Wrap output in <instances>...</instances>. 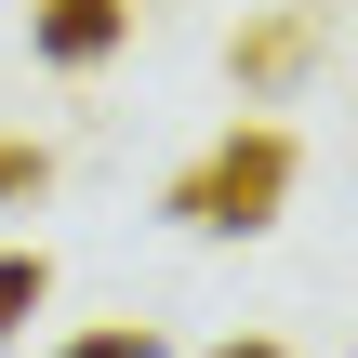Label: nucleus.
Here are the masks:
<instances>
[{
	"instance_id": "f257e3e1",
	"label": "nucleus",
	"mask_w": 358,
	"mask_h": 358,
	"mask_svg": "<svg viewBox=\"0 0 358 358\" xmlns=\"http://www.w3.org/2000/svg\"><path fill=\"white\" fill-rule=\"evenodd\" d=\"M279 199H292V133H226L213 159H186L173 186H159V213L186 226V239H266L279 226Z\"/></svg>"
},
{
	"instance_id": "f03ea898",
	"label": "nucleus",
	"mask_w": 358,
	"mask_h": 358,
	"mask_svg": "<svg viewBox=\"0 0 358 358\" xmlns=\"http://www.w3.org/2000/svg\"><path fill=\"white\" fill-rule=\"evenodd\" d=\"M319 40H332V13H319V0H279V13H252V27L226 40V80H239V93H292V80L319 66Z\"/></svg>"
},
{
	"instance_id": "7ed1b4c3",
	"label": "nucleus",
	"mask_w": 358,
	"mask_h": 358,
	"mask_svg": "<svg viewBox=\"0 0 358 358\" xmlns=\"http://www.w3.org/2000/svg\"><path fill=\"white\" fill-rule=\"evenodd\" d=\"M27 40H40L53 66H106V53L133 40V0H27Z\"/></svg>"
},
{
	"instance_id": "20e7f679",
	"label": "nucleus",
	"mask_w": 358,
	"mask_h": 358,
	"mask_svg": "<svg viewBox=\"0 0 358 358\" xmlns=\"http://www.w3.org/2000/svg\"><path fill=\"white\" fill-rule=\"evenodd\" d=\"M40 306H53V266H40V252H0V345H13Z\"/></svg>"
},
{
	"instance_id": "39448f33",
	"label": "nucleus",
	"mask_w": 358,
	"mask_h": 358,
	"mask_svg": "<svg viewBox=\"0 0 358 358\" xmlns=\"http://www.w3.org/2000/svg\"><path fill=\"white\" fill-rule=\"evenodd\" d=\"M53 358H173L146 319H106V332H80V345H53Z\"/></svg>"
},
{
	"instance_id": "423d86ee",
	"label": "nucleus",
	"mask_w": 358,
	"mask_h": 358,
	"mask_svg": "<svg viewBox=\"0 0 358 358\" xmlns=\"http://www.w3.org/2000/svg\"><path fill=\"white\" fill-rule=\"evenodd\" d=\"M40 186H53V146H13L0 133V199H40Z\"/></svg>"
},
{
	"instance_id": "0eeeda50",
	"label": "nucleus",
	"mask_w": 358,
	"mask_h": 358,
	"mask_svg": "<svg viewBox=\"0 0 358 358\" xmlns=\"http://www.w3.org/2000/svg\"><path fill=\"white\" fill-rule=\"evenodd\" d=\"M213 358H279V345H213Z\"/></svg>"
}]
</instances>
